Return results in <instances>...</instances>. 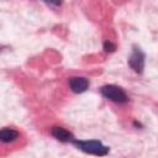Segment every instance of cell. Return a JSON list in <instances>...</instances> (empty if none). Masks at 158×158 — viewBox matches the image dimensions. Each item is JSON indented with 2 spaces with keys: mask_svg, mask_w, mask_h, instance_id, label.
<instances>
[{
  "mask_svg": "<svg viewBox=\"0 0 158 158\" xmlns=\"http://www.w3.org/2000/svg\"><path fill=\"white\" fill-rule=\"evenodd\" d=\"M69 88L73 93H84L89 88V80L84 77H73L69 79Z\"/></svg>",
  "mask_w": 158,
  "mask_h": 158,
  "instance_id": "obj_4",
  "label": "cell"
},
{
  "mask_svg": "<svg viewBox=\"0 0 158 158\" xmlns=\"http://www.w3.org/2000/svg\"><path fill=\"white\" fill-rule=\"evenodd\" d=\"M46 4L51 5V6H60L62 5V0H43Z\"/></svg>",
  "mask_w": 158,
  "mask_h": 158,
  "instance_id": "obj_8",
  "label": "cell"
},
{
  "mask_svg": "<svg viewBox=\"0 0 158 158\" xmlns=\"http://www.w3.org/2000/svg\"><path fill=\"white\" fill-rule=\"evenodd\" d=\"M100 91H101L102 96H105L106 99H109L116 104H126L128 101V96L125 93V90L117 85H112V84L104 85L100 89Z\"/></svg>",
  "mask_w": 158,
  "mask_h": 158,
  "instance_id": "obj_2",
  "label": "cell"
},
{
  "mask_svg": "<svg viewBox=\"0 0 158 158\" xmlns=\"http://www.w3.org/2000/svg\"><path fill=\"white\" fill-rule=\"evenodd\" d=\"M19 137V132L15 128H10V127H5L0 131V139L4 143H9L15 141Z\"/></svg>",
  "mask_w": 158,
  "mask_h": 158,
  "instance_id": "obj_6",
  "label": "cell"
},
{
  "mask_svg": "<svg viewBox=\"0 0 158 158\" xmlns=\"http://www.w3.org/2000/svg\"><path fill=\"white\" fill-rule=\"evenodd\" d=\"M51 133L56 139H58L60 142H73V139H74L73 135L68 130H65L64 127H60V126H54L51 130Z\"/></svg>",
  "mask_w": 158,
  "mask_h": 158,
  "instance_id": "obj_5",
  "label": "cell"
},
{
  "mask_svg": "<svg viewBox=\"0 0 158 158\" xmlns=\"http://www.w3.org/2000/svg\"><path fill=\"white\" fill-rule=\"evenodd\" d=\"M104 49H105V52H107V53H112V52H115V49H116V44L112 43L111 41H106V42L104 43Z\"/></svg>",
  "mask_w": 158,
  "mask_h": 158,
  "instance_id": "obj_7",
  "label": "cell"
},
{
  "mask_svg": "<svg viewBox=\"0 0 158 158\" xmlns=\"http://www.w3.org/2000/svg\"><path fill=\"white\" fill-rule=\"evenodd\" d=\"M73 144L89 154H94V156H106L109 153V147L104 146L100 141H78V139H73Z\"/></svg>",
  "mask_w": 158,
  "mask_h": 158,
  "instance_id": "obj_1",
  "label": "cell"
},
{
  "mask_svg": "<svg viewBox=\"0 0 158 158\" xmlns=\"http://www.w3.org/2000/svg\"><path fill=\"white\" fill-rule=\"evenodd\" d=\"M144 59H146V56L141 51V48L135 47V49H133V52L128 59V64L136 73L141 74L144 69Z\"/></svg>",
  "mask_w": 158,
  "mask_h": 158,
  "instance_id": "obj_3",
  "label": "cell"
}]
</instances>
